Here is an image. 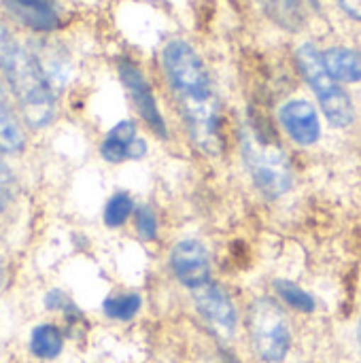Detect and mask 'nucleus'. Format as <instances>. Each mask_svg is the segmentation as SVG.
<instances>
[{
  "mask_svg": "<svg viewBox=\"0 0 361 363\" xmlns=\"http://www.w3.org/2000/svg\"><path fill=\"white\" fill-rule=\"evenodd\" d=\"M2 277H4V270H2V262H0V283H2Z\"/></svg>",
  "mask_w": 361,
  "mask_h": 363,
  "instance_id": "nucleus-24",
  "label": "nucleus"
},
{
  "mask_svg": "<svg viewBox=\"0 0 361 363\" xmlns=\"http://www.w3.org/2000/svg\"><path fill=\"white\" fill-rule=\"evenodd\" d=\"M13 45V40H11V36H9V32H6V28L0 23V55L9 49Z\"/></svg>",
  "mask_w": 361,
  "mask_h": 363,
  "instance_id": "nucleus-22",
  "label": "nucleus"
},
{
  "mask_svg": "<svg viewBox=\"0 0 361 363\" xmlns=\"http://www.w3.org/2000/svg\"><path fill=\"white\" fill-rule=\"evenodd\" d=\"M274 289L281 296V300L285 304H289L291 308L300 311V313H313L315 311V300L311 294H306L302 287H298L291 281H274Z\"/></svg>",
  "mask_w": 361,
  "mask_h": 363,
  "instance_id": "nucleus-15",
  "label": "nucleus"
},
{
  "mask_svg": "<svg viewBox=\"0 0 361 363\" xmlns=\"http://www.w3.org/2000/svg\"><path fill=\"white\" fill-rule=\"evenodd\" d=\"M4 9L15 21L36 32H49L60 26V15L49 0H4Z\"/></svg>",
  "mask_w": 361,
  "mask_h": 363,
  "instance_id": "nucleus-11",
  "label": "nucleus"
},
{
  "mask_svg": "<svg viewBox=\"0 0 361 363\" xmlns=\"http://www.w3.org/2000/svg\"><path fill=\"white\" fill-rule=\"evenodd\" d=\"M102 311L106 317L117 319V321H128L140 311V296L136 294H126V296H115L104 300Z\"/></svg>",
  "mask_w": 361,
  "mask_h": 363,
  "instance_id": "nucleus-16",
  "label": "nucleus"
},
{
  "mask_svg": "<svg viewBox=\"0 0 361 363\" xmlns=\"http://www.w3.org/2000/svg\"><path fill=\"white\" fill-rule=\"evenodd\" d=\"M162 62L191 140L200 151L217 155L223 147L221 111L202 57L189 43L170 40L162 51Z\"/></svg>",
  "mask_w": 361,
  "mask_h": 363,
  "instance_id": "nucleus-1",
  "label": "nucleus"
},
{
  "mask_svg": "<svg viewBox=\"0 0 361 363\" xmlns=\"http://www.w3.org/2000/svg\"><path fill=\"white\" fill-rule=\"evenodd\" d=\"M357 336H360V345H361V321H360V325H357Z\"/></svg>",
  "mask_w": 361,
  "mask_h": 363,
  "instance_id": "nucleus-25",
  "label": "nucleus"
},
{
  "mask_svg": "<svg viewBox=\"0 0 361 363\" xmlns=\"http://www.w3.org/2000/svg\"><path fill=\"white\" fill-rule=\"evenodd\" d=\"M194 300L206 325L221 340H230L236 332V308L228 291L209 281L206 285L194 289Z\"/></svg>",
  "mask_w": 361,
  "mask_h": 363,
  "instance_id": "nucleus-6",
  "label": "nucleus"
},
{
  "mask_svg": "<svg viewBox=\"0 0 361 363\" xmlns=\"http://www.w3.org/2000/svg\"><path fill=\"white\" fill-rule=\"evenodd\" d=\"M100 153L106 162L119 164L126 160H138L147 153V143L138 138L134 121H119L102 140Z\"/></svg>",
  "mask_w": 361,
  "mask_h": 363,
  "instance_id": "nucleus-10",
  "label": "nucleus"
},
{
  "mask_svg": "<svg viewBox=\"0 0 361 363\" xmlns=\"http://www.w3.org/2000/svg\"><path fill=\"white\" fill-rule=\"evenodd\" d=\"M240 147L249 174L262 194L268 198H279L291 189V164L277 143L264 138L260 130L247 125L240 136Z\"/></svg>",
  "mask_w": 361,
  "mask_h": 363,
  "instance_id": "nucleus-3",
  "label": "nucleus"
},
{
  "mask_svg": "<svg viewBox=\"0 0 361 363\" xmlns=\"http://www.w3.org/2000/svg\"><path fill=\"white\" fill-rule=\"evenodd\" d=\"M264 6L270 11L272 19H277L285 28H298L302 21V11L298 0H262Z\"/></svg>",
  "mask_w": 361,
  "mask_h": 363,
  "instance_id": "nucleus-17",
  "label": "nucleus"
},
{
  "mask_svg": "<svg viewBox=\"0 0 361 363\" xmlns=\"http://www.w3.org/2000/svg\"><path fill=\"white\" fill-rule=\"evenodd\" d=\"M13 181V177H11V170L0 162V189H4L6 191V185Z\"/></svg>",
  "mask_w": 361,
  "mask_h": 363,
  "instance_id": "nucleus-23",
  "label": "nucleus"
},
{
  "mask_svg": "<svg viewBox=\"0 0 361 363\" xmlns=\"http://www.w3.org/2000/svg\"><path fill=\"white\" fill-rule=\"evenodd\" d=\"M45 304H47L49 308H66V306H68V300L64 298L62 291H49L47 298H45Z\"/></svg>",
  "mask_w": 361,
  "mask_h": 363,
  "instance_id": "nucleus-20",
  "label": "nucleus"
},
{
  "mask_svg": "<svg viewBox=\"0 0 361 363\" xmlns=\"http://www.w3.org/2000/svg\"><path fill=\"white\" fill-rule=\"evenodd\" d=\"M119 77H121L123 85L128 87V91H130V96H132V100H134V104H136L140 117L147 121V125H149L157 136L166 138V136H168L166 121H164V117H162V113H160V108H157L155 96H153V91H151V85L147 83L145 74H143L132 62L121 60V62H119Z\"/></svg>",
  "mask_w": 361,
  "mask_h": 363,
  "instance_id": "nucleus-8",
  "label": "nucleus"
},
{
  "mask_svg": "<svg viewBox=\"0 0 361 363\" xmlns=\"http://www.w3.org/2000/svg\"><path fill=\"white\" fill-rule=\"evenodd\" d=\"M136 230L145 240H153L157 236V219L149 206H140L136 211Z\"/></svg>",
  "mask_w": 361,
  "mask_h": 363,
  "instance_id": "nucleus-19",
  "label": "nucleus"
},
{
  "mask_svg": "<svg viewBox=\"0 0 361 363\" xmlns=\"http://www.w3.org/2000/svg\"><path fill=\"white\" fill-rule=\"evenodd\" d=\"M64 340L57 328L53 325H38L30 336V351L38 359H53L62 353Z\"/></svg>",
  "mask_w": 361,
  "mask_h": 363,
  "instance_id": "nucleus-13",
  "label": "nucleus"
},
{
  "mask_svg": "<svg viewBox=\"0 0 361 363\" xmlns=\"http://www.w3.org/2000/svg\"><path fill=\"white\" fill-rule=\"evenodd\" d=\"M170 266L174 277L189 289H198L209 283L211 259L206 247L196 238H183L170 251Z\"/></svg>",
  "mask_w": 361,
  "mask_h": 363,
  "instance_id": "nucleus-7",
  "label": "nucleus"
},
{
  "mask_svg": "<svg viewBox=\"0 0 361 363\" xmlns=\"http://www.w3.org/2000/svg\"><path fill=\"white\" fill-rule=\"evenodd\" d=\"M296 57H298L300 72L306 79V83L311 85V89L315 91L328 121L336 128L351 125L355 119L353 102H351L349 94L338 85V81L328 72L323 53L313 43H304L298 49Z\"/></svg>",
  "mask_w": 361,
  "mask_h": 363,
  "instance_id": "nucleus-4",
  "label": "nucleus"
},
{
  "mask_svg": "<svg viewBox=\"0 0 361 363\" xmlns=\"http://www.w3.org/2000/svg\"><path fill=\"white\" fill-rule=\"evenodd\" d=\"M0 66L6 74V81L19 102L26 121L32 128L49 125L55 115V96L38 60L23 47L13 43L0 55Z\"/></svg>",
  "mask_w": 361,
  "mask_h": 363,
  "instance_id": "nucleus-2",
  "label": "nucleus"
},
{
  "mask_svg": "<svg viewBox=\"0 0 361 363\" xmlns=\"http://www.w3.org/2000/svg\"><path fill=\"white\" fill-rule=\"evenodd\" d=\"M345 13H349L353 19H361V0H336Z\"/></svg>",
  "mask_w": 361,
  "mask_h": 363,
  "instance_id": "nucleus-21",
  "label": "nucleus"
},
{
  "mask_svg": "<svg viewBox=\"0 0 361 363\" xmlns=\"http://www.w3.org/2000/svg\"><path fill=\"white\" fill-rule=\"evenodd\" d=\"M279 119L285 132L302 147L315 145L321 136V121L315 106L306 100H289L281 106Z\"/></svg>",
  "mask_w": 361,
  "mask_h": 363,
  "instance_id": "nucleus-9",
  "label": "nucleus"
},
{
  "mask_svg": "<svg viewBox=\"0 0 361 363\" xmlns=\"http://www.w3.org/2000/svg\"><path fill=\"white\" fill-rule=\"evenodd\" d=\"M328 72L338 83H357L361 81V53L351 47H330L323 53Z\"/></svg>",
  "mask_w": 361,
  "mask_h": 363,
  "instance_id": "nucleus-12",
  "label": "nucleus"
},
{
  "mask_svg": "<svg viewBox=\"0 0 361 363\" xmlns=\"http://www.w3.org/2000/svg\"><path fill=\"white\" fill-rule=\"evenodd\" d=\"M249 336L253 351L268 363L283 362L291 347V330L281 306L268 298H260L249 308Z\"/></svg>",
  "mask_w": 361,
  "mask_h": 363,
  "instance_id": "nucleus-5",
  "label": "nucleus"
},
{
  "mask_svg": "<svg viewBox=\"0 0 361 363\" xmlns=\"http://www.w3.org/2000/svg\"><path fill=\"white\" fill-rule=\"evenodd\" d=\"M134 211V202L128 194H115L106 206H104V223L111 225V228H117V225H123L126 219L132 215Z\"/></svg>",
  "mask_w": 361,
  "mask_h": 363,
  "instance_id": "nucleus-18",
  "label": "nucleus"
},
{
  "mask_svg": "<svg viewBox=\"0 0 361 363\" xmlns=\"http://www.w3.org/2000/svg\"><path fill=\"white\" fill-rule=\"evenodd\" d=\"M26 147V136L11 111L0 102V151L19 153Z\"/></svg>",
  "mask_w": 361,
  "mask_h": 363,
  "instance_id": "nucleus-14",
  "label": "nucleus"
}]
</instances>
